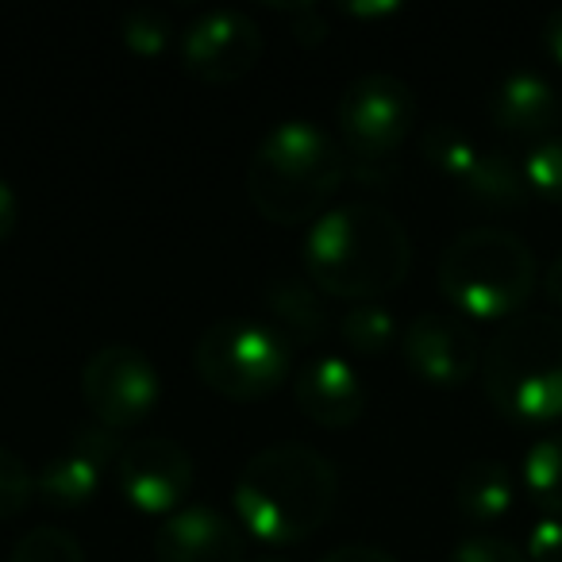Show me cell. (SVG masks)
I'll return each mask as SVG.
<instances>
[{"label": "cell", "mask_w": 562, "mask_h": 562, "mask_svg": "<svg viewBox=\"0 0 562 562\" xmlns=\"http://www.w3.org/2000/svg\"><path fill=\"white\" fill-rule=\"evenodd\" d=\"M524 490L543 508V516L562 520V431H547L524 451Z\"/></svg>", "instance_id": "cell-19"}, {"label": "cell", "mask_w": 562, "mask_h": 562, "mask_svg": "<svg viewBox=\"0 0 562 562\" xmlns=\"http://www.w3.org/2000/svg\"><path fill=\"white\" fill-rule=\"evenodd\" d=\"M120 451L124 447H120L116 431L101 428V424L78 428V436L70 439L63 454L43 462V470L35 474V493H43V501L58 508L89 505L101 490L109 467H116Z\"/></svg>", "instance_id": "cell-12"}, {"label": "cell", "mask_w": 562, "mask_h": 562, "mask_svg": "<svg viewBox=\"0 0 562 562\" xmlns=\"http://www.w3.org/2000/svg\"><path fill=\"white\" fill-rule=\"evenodd\" d=\"M347 12H355V16H390V12H397V4L393 0H385V4H347Z\"/></svg>", "instance_id": "cell-33"}, {"label": "cell", "mask_w": 562, "mask_h": 562, "mask_svg": "<svg viewBox=\"0 0 562 562\" xmlns=\"http://www.w3.org/2000/svg\"><path fill=\"white\" fill-rule=\"evenodd\" d=\"M539 40H543V50L554 58V63L562 66V9H554L551 16L543 20V32H539Z\"/></svg>", "instance_id": "cell-31"}, {"label": "cell", "mask_w": 562, "mask_h": 562, "mask_svg": "<svg viewBox=\"0 0 562 562\" xmlns=\"http://www.w3.org/2000/svg\"><path fill=\"white\" fill-rule=\"evenodd\" d=\"M196 378L227 401H262L293 370V347L266 321L227 316L201 331L193 347Z\"/></svg>", "instance_id": "cell-6"}, {"label": "cell", "mask_w": 562, "mask_h": 562, "mask_svg": "<svg viewBox=\"0 0 562 562\" xmlns=\"http://www.w3.org/2000/svg\"><path fill=\"white\" fill-rule=\"evenodd\" d=\"M150 551L155 562H243L247 543L227 513L212 505H186L162 516Z\"/></svg>", "instance_id": "cell-13"}, {"label": "cell", "mask_w": 562, "mask_h": 562, "mask_svg": "<svg viewBox=\"0 0 562 562\" xmlns=\"http://www.w3.org/2000/svg\"><path fill=\"white\" fill-rule=\"evenodd\" d=\"M81 397L93 413V424L124 431L143 424L158 408L162 378L139 347L104 344L97 355H89L86 370H81Z\"/></svg>", "instance_id": "cell-8"}, {"label": "cell", "mask_w": 562, "mask_h": 562, "mask_svg": "<svg viewBox=\"0 0 562 562\" xmlns=\"http://www.w3.org/2000/svg\"><path fill=\"white\" fill-rule=\"evenodd\" d=\"M9 562H86V547L74 531L43 524L16 539Z\"/></svg>", "instance_id": "cell-23"}, {"label": "cell", "mask_w": 562, "mask_h": 562, "mask_svg": "<svg viewBox=\"0 0 562 562\" xmlns=\"http://www.w3.org/2000/svg\"><path fill=\"white\" fill-rule=\"evenodd\" d=\"M439 290L470 321H513L536 290V255L508 227H470L439 255Z\"/></svg>", "instance_id": "cell-5"}, {"label": "cell", "mask_w": 562, "mask_h": 562, "mask_svg": "<svg viewBox=\"0 0 562 562\" xmlns=\"http://www.w3.org/2000/svg\"><path fill=\"white\" fill-rule=\"evenodd\" d=\"M250 562H290V559H281V554H258V559H250Z\"/></svg>", "instance_id": "cell-34"}, {"label": "cell", "mask_w": 562, "mask_h": 562, "mask_svg": "<svg viewBox=\"0 0 562 562\" xmlns=\"http://www.w3.org/2000/svg\"><path fill=\"white\" fill-rule=\"evenodd\" d=\"M420 155H424V162L439 173V178H447V181L459 186V181L470 173V166H474V158L482 155V147H477L467 132H459L454 124H443V120H439V124L424 127Z\"/></svg>", "instance_id": "cell-21"}, {"label": "cell", "mask_w": 562, "mask_h": 562, "mask_svg": "<svg viewBox=\"0 0 562 562\" xmlns=\"http://www.w3.org/2000/svg\"><path fill=\"white\" fill-rule=\"evenodd\" d=\"M397 173V166H393V158H385V162H362V158H347V178L359 181V186H374L382 189L385 181Z\"/></svg>", "instance_id": "cell-28"}, {"label": "cell", "mask_w": 562, "mask_h": 562, "mask_svg": "<svg viewBox=\"0 0 562 562\" xmlns=\"http://www.w3.org/2000/svg\"><path fill=\"white\" fill-rule=\"evenodd\" d=\"M193 454L166 436H139L124 443L116 459V485L132 508L147 516H170L186 508L193 493Z\"/></svg>", "instance_id": "cell-10"}, {"label": "cell", "mask_w": 562, "mask_h": 562, "mask_svg": "<svg viewBox=\"0 0 562 562\" xmlns=\"http://www.w3.org/2000/svg\"><path fill=\"white\" fill-rule=\"evenodd\" d=\"M447 562H528V554H524L520 547L508 543V539L470 536V539H462V543L454 547Z\"/></svg>", "instance_id": "cell-26"}, {"label": "cell", "mask_w": 562, "mask_h": 562, "mask_svg": "<svg viewBox=\"0 0 562 562\" xmlns=\"http://www.w3.org/2000/svg\"><path fill=\"white\" fill-rule=\"evenodd\" d=\"M35 497V474L16 451L0 447V520L20 516Z\"/></svg>", "instance_id": "cell-25"}, {"label": "cell", "mask_w": 562, "mask_h": 562, "mask_svg": "<svg viewBox=\"0 0 562 562\" xmlns=\"http://www.w3.org/2000/svg\"><path fill=\"white\" fill-rule=\"evenodd\" d=\"M543 293H547V301H551L554 308H562V250L554 255V262L547 266V273H543Z\"/></svg>", "instance_id": "cell-32"}, {"label": "cell", "mask_w": 562, "mask_h": 562, "mask_svg": "<svg viewBox=\"0 0 562 562\" xmlns=\"http://www.w3.org/2000/svg\"><path fill=\"white\" fill-rule=\"evenodd\" d=\"M520 170L531 193L562 204V135H547V139L531 143Z\"/></svg>", "instance_id": "cell-24"}, {"label": "cell", "mask_w": 562, "mask_h": 562, "mask_svg": "<svg viewBox=\"0 0 562 562\" xmlns=\"http://www.w3.org/2000/svg\"><path fill=\"white\" fill-rule=\"evenodd\" d=\"M270 328L285 336V344H321L331 331V316L324 305V293L316 290L305 273H278L262 293Z\"/></svg>", "instance_id": "cell-16"}, {"label": "cell", "mask_w": 562, "mask_h": 562, "mask_svg": "<svg viewBox=\"0 0 562 562\" xmlns=\"http://www.w3.org/2000/svg\"><path fill=\"white\" fill-rule=\"evenodd\" d=\"M513 501H516V477L501 459L467 462L459 482H454V508L474 528H490V524L505 520L513 513Z\"/></svg>", "instance_id": "cell-17"}, {"label": "cell", "mask_w": 562, "mask_h": 562, "mask_svg": "<svg viewBox=\"0 0 562 562\" xmlns=\"http://www.w3.org/2000/svg\"><path fill=\"white\" fill-rule=\"evenodd\" d=\"M173 35H178L173 32V20L162 9H150V4L127 9L120 16V40L139 58H162L173 47Z\"/></svg>", "instance_id": "cell-22"}, {"label": "cell", "mask_w": 562, "mask_h": 562, "mask_svg": "<svg viewBox=\"0 0 562 562\" xmlns=\"http://www.w3.org/2000/svg\"><path fill=\"white\" fill-rule=\"evenodd\" d=\"M459 189L474 204H482V209H520L531 193L528 181H524L520 162H513L505 150H493V147L490 150L482 147V155L474 158V166L459 181Z\"/></svg>", "instance_id": "cell-18"}, {"label": "cell", "mask_w": 562, "mask_h": 562, "mask_svg": "<svg viewBox=\"0 0 562 562\" xmlns=\"http://www.w3.org/2000/svg\"><path fill=\"white\" fill-rule=\"evenodd\" d=\"M416 124V97L397 74L370 70L339 93L336 127L347 158L385 162L401 150Z\"/></svg>", "instance_id": "cell-7"}, {"label": "cell", "mask_w": 562, "mask_h": 562, "mask_svg": "<svg viewBox=\"0 0 562 562\" xmlns=\"http://www.w3.org/2000/svg\"><path fill=\"white\" fill-rule=\"evenodd\" d=\"M528 562H562V520L559 516H539L528 528V543H524Z\"/></svg>", "instance_id": "cell-27"}, {"label": "cell", "mask_w": 562, "mask_h": 562, "mask_svg": "<svg viewBox=\"0 0 562 562\" xmlns=\"http://www.w3.org/2000/svg\"><path fill=\"white\" fill-rule=\"evenodd\" d=\"M408 370L428 385H462L482 370V344L474 328L454 313H420L401 331Z\"/></svg>", "instance_id": "cell-11"}, {"label": "cell", "mask_w": 562, "mask_h": 562, "mask_svg": "<svg viewBox=\"0 0 562 562\" xmlns=\"http://www.w3.org/2000/svg\"><path fill=\"white\" fill-rule=\"evenodd\" d=\"M321 562H397L385 547H374V543H344L336 551H328Z\"/></svg>", "instance_id": "cell-29"}, {"label": "cell", "mask_w": 562, "mask_h": 562, "mask_svg": "<svg viewBox=\"0 0 562 562\" xmlns=\"http://www.w3.org/2000/svg\"><path fill=\"white\" fill-rule=\"evenodd\" d=\"M297 408L321 428H351L367 413V382L339 355H321L305 362L293 378Z\"/></svg>", "instance_id": "cell-14"}, {"label": "cell", "mask_w": 562, "mask_h": 562, "mask_svg": "<svg viewBox=\"0 0 562 562\" xmlns=\"http://www.w3.org/2000/svg\"><path fill=\"white\" fill-rule=\"evenodd\" d=\"M490 120L505 135L547 139L562 120V101L554 86L536 70H513L497 81L490 97Z\"/></svg>", "instance_id": "cell-15"}, {"label": "cell", "mask_w": 562, "mask_h": 562, "mask_svg": "<svg viewBox=\"0 0 562 562\" xmlns=\"http://www.w3.org/2000/svg\"><path fill=\"white\" fill-rule=\"evenodd\" d=\"M490 405L516 424L562 420V316L520 313L482 351Z\"/></svg>", "instance_id": "cell-4"}, {"label": "cell", "mask_w": 562, "mask_h": 562, "mask_svg": "<svg viewBox=\"0 0 562 562\" xmlns=\"http://www.w3.org/2000/svg\"><path fill=\"white\" fill-rule=\"evenodd\" d=\"M262 27L239 9L201 12L181 32V70L204 86H232L262 58Z\"/></svg>", "instance_id": "cell-9"}, {"label": "cell", "mask_w": 562, "mask_h": 562, "mask_svg": "<svg viewBox=\"0 0 562 562\" xmlns=\"http://www.w3.org/2000/svg\"><path fill=\"white\" fill-rule=\"evenodd\" d=\"M16 220H20V196L9 181L0 178V243L16 232Z\"/></svg>", "instance_id": "cell-30"}, {"label": "cell", "mask_w": 562, "mask_h": 562, "mask_svg": "<svg viewBox=\"0 0 562 562\" xmlns=\"http://www.w3.org/2000/svg\"><path fill=\"white\" fill-rule=\"evenodd\" d=\"M347 181V150L316 120H281L247 162V196L270 224H313Z\"/></svg>", "instance_id": "cell-3"}, {"label": "cell", "mask_w": 562, "mask_h": 562, "mask_svg": "<svg viewBox=\"0 0 562 562\" xmlns=\"http://www.w3.org/2000/svg\"><path fill=\"white\" fill-rule=\"evenodd\" d=\"M413 270V239L382 204H339L308 224L305 278L339 301H378Z\"/></svg>", "instance_id": "cell-1"}, {"label": "cell", "mask_w": 562, "mask_h": 562, "mask_svg": "<svg viewBox=\"0 0 562 562\" xmlns=\"http://www.w3.org/2000/svg\"><path fill=\"white\" fill-rule=\"evenodd\" d=\"M339 501V470L308 443H273L250 454L235 477V516L270 547L301 543L328 524Z\"/></svg>", "instance_id": "cell-2"}, {"label": "cell", "mask_w": 562, "mask_h": 562, "mask_svg": "<svg viewBox=\"0 0 562 562\" xmlns=\"http://www.w3.org/2000/svg\"><path fill=\"white\" fill-rule=\"evenodd\" d=\"M336 331L344 339L347 351L355 355H382L397 339V321L382 301H359V305L344 308L336 321Z\"/></svg>", "instance_id": "cell-20"}]
</instances>
